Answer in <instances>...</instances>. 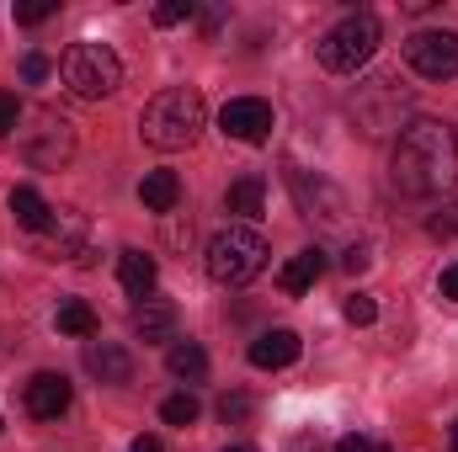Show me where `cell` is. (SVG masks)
<instances>
[{"label": "cell", "mask_w": 458, "mask_h": 452, "mask_svg": "<svg viewBox=\"0 0 458 452\" xmlns=\"http://www.w3.org/2000/svg\"><path fill=\"white\" fill-rule=\"evenodd\" d=\"M394 187L411 197H454L458 192V133L443 117H416L394 138Z\"/></svg>", "instance_id": "1"}, {"label": "cell", "mask_w": 458, "mask_h": 452, "mask_svg": "<svg viewBox=\"0 0 458 452\" xmlns=\"http://www.w3.org/2000/svg\"><path fill=\"white\" fill-rule=\"evenodd\" d=\"M203 122H208L203 96H198L192 86H171V91H160V96L144 102L139 133H144L149 149H187V144L203 133Z\"/></svg>", "instance_id": "2"}, {"label": "cell", "mask_w": 458, "mask_h": 452, "mask_svg": "<svg viewBox=\"0 0 458 452\" xmlns=\"http://www.w3.org/2000/svg\"><path fill=\"white\" fill-rule=\"evenodd\" d=\"M378 38H384L378 16H373V11H352V16H342V21L315 43V59H320L331 75H357V70L378 54Z\"/></svg>", "instance_id": "3"}, {"label": "cell", "mask_w": 458, "mask_h": 452, "mask_svg": "<svg viewBox=\"0 0 458 452\" xmlns=\"http://www.w3.org/2000/svg\"><path fill=\"white\" fill-rule=\"evenodd\" d=\"M267 266V239L250 224H229L208 239V277L219 288H245L250 277H261Z\"/></svg>", "instance_id": "4"}, {"label": "cell", "mask_w": 458, "mask_h": 452, "mask_svg": "<svg viewBox=\"0 0 458 452\" xmlns=\"http://www.w3.org/2000/svg\"><path fill=\"white\" fill-rule=\"evenodd\" d=\"M59 75L81 102H102L123 86V59L107 43H70L64 59H59Z\"/></svg>", "instance_id": "5"}, {"label": "cell", "mask_w": 458, "mask_h": 452, "mask_svg": "<svg viewBox=\"0 0 458 452\" xmlns=\"http://www.w3.org/2000/svg\"><path fill=\"white\" fill-rule=\"evenodd\" d=\"M75 155V128L59 113H38L32 128H21V160L32 171H64Z\"/></svg>", "instance_id": "6"}, {"label": "cell", "mask_w": 458, "mask_h": 452, "mask_svg": "<svg viewBox=\"0 0 458 452\" xmlns=\"http://www.w3.org/2000/svg\"><path fill=\"white\" fill-rule=\"evenodd\" d=\"M405 86L394 80V75H378V80H368V86H357V96H352V117H357V128L368 133V138H378V133H389L394 128V117L405 113Z\"/></svg>", "instance_id": "7"}, {"label": "cell", "mask_w": 458, "mask_h": 452, "mask_svg": "<svg viewBox=\"0 0 458 452\" xmlns=\"http://www.w3.org/2000/svg\"><path fill=\"white\" fill-rule=\"evenodd\" d=\"M405 64L421 80H454L458 75V32L448 27H421L405 38Z\"/></svg>", "instance_id": "8"}, {"label": "cell", "mask_w": 458, "mask_h": 452, "mask_svg": "<svg viewBox=\"0 0 458 452\" xmlns=\"http://www.w3.org/2000/svg\"><path fill=\"white\" fill-rule=\"evenodd\" d=\"M43 255H48V261L91 266V261H97V250H91L86 213H75V208H54V219H48V229H43Z\"/></svg>", "instance_id": "9"}, {"label": "cell", "mask_w": 458, "mask_h": 452, "mask_svg": "<svg viewBox=\"0 0 458 452\" xmlns=\"http://www.w3.org/2000/svg\"><path fill=\"white\" fill-rule=\"evenodd\" d=\"M272 102H261V96H234L225 102V113H219V128H225L234 144H267L272 138Z\"/></svg>", "instance_id": "10"}, {"label": "cell", "mask_w": 458, "mask_h": 452, "mask_svg": "<svg viewBox=\"0 0 458 452\" xmlns=\"http://www.w3.org/2000/svg\"><path fill=\"white\" fill-rule=\"evenodd\" d=\"M21 399H27V415H32V421H59V415L70 410L75 389H70V378H64V372H32Z\"/></svg>", "instance_id": "11"}, {"label": "cell", "mask_w": 458, "mask_h": 452, "mask_svg": "<svg viewBox=\"0 0 458 452\" xmlns=\"http://www.w3.org/2000/svg\"><path fill=\"white\" fill-rule=\"evenodd\" d=\"M81 362H86V372L102 378V383H128V378H133V356H128L117 340H86Z\"/></svg>", "instance_id": "12"}, {"label": "cell", "mask_w": 458, "mask_h": 452, "mask_svg": "<svg viewBox=\"0 0 458 452\" xmlns=\"http://www.w3.org/2000/svg\"><path fill=\"white\" fill-rule=\"evenodd\" d=\"M293 362H299V336L293 331H261L250 340V367L277 372V367H293Z\"/></svg>", "instance_id": "13"}, {"label": "cell", "mask_w": 458, "mask_h": 452, "mask_svg": "<svg viewBox=\"0 0 458 452\" xmlns=\"http://www.w3.org/2000/svg\"><path fill=\"white\" fill-rule=\"evenodd\" d=\"M133 336L139 340H176V304L149 293V298L133 309Z\"/></svg>", "instance_id": "14"}, {"label": "cell", "mask_w": 458, "mask_h": 452, "mask_svg": "<svg viewBox=\"0 0 458 452\" xmlns=\"http://www.w3.org/2000/svg\"><path fill=\"white\" fill-rule=\"evenodd\" d=\"M326 266H331V261H326V250H320V245H310V250H299V255L277 272V288L299 298V293H310V288L320 282V272H326Z\"/></svg>", "instance_id": "15"}, {"label": "cell", "mask_w": 458, "mask_h": 452, "mask_svg": "<svg viewBox=\"0 0 458 452\" xmlns=\"http://www.w3.org/2000/svg\"><path fill=\"white\" fill-rule=\"evenodd\" d=\"M139 203L149 208V213H176V203H182V176L176 171H149L144 181H139Z\"/></svg>", "instance_id": "16"}, {"label": "cell", "mask_w": 458, "mask_h": 452, "mask_svg": "<svg viewBox=\"0 0 458 452\" xmlns=\"http://www.w3.org/2000/svg\"><path fill=\"white\" fill-rule=\"evenodd\" d=\"M155 277H160L155 255H144V250H123V255H117V282H123L133 298H149V293H155Z\"/></svg>", "instance_id": "17"}, {"label": "cell", "mask_w": 458, "mask_h": 452, "mask_svg": "<svg viewBox=\"0 0 458 452\" xmlns=\"http://www.w3.org/2000/svg\"><path fill=\"white\" fill-rule=\"evenodd\" d=\"M261 208H267V181H261V176H240V181H229L225 213H234V219H256Z\"/></svg>", "instance_id": "18"}, {"label": "cell", "mask_w": 458, "mask_h": 452, "mask_svg": "<svg viewBox=\"0 0 458 452\" xmlns=\"http://www.w3.org/2000/svg\"><path fill=\"white\" fill-rule=\"evenodd\" d=\"M11 213H16V224L32 229V234H43L48 219H54V208H48V197H43L38 187H16V192H11Z\"/></svg>", "instance_id": "19"}, {"label": "cell", "mask_w": 458, "mask_h": 452, "mask_svg": "<svg viewBox=\"0 0 458 452\" xmlns=\"http://www.w3.org/2000/svg\"><path fill=\"white\" fill-rule=\"evenodd\" d=\"M165 367H171L176 378H187V383H203V378H208V351H203L198 340H171Z\"/></svg>", "instance_id": "20"}, {"label": "cell", "mask_w": 458, "mask_h": 452, "mask_svg": "<svg viewBox=\"0 0 458 452\" xmlns=\"http://www.w3.org/2000/svg\"><path fill=\"white\" fill-rule=\"evenodd\" d=\"M54 325H59L64 336H81V340L97 336V314H91V304H86V298H64V304H59V314H54Z\"/></svg>", "instance_id": "21"}, {"label": "cell", "mask_w": 458, "mask_h": 452, "mask_svg": "<svg viewBox=\"0 0 458 452\" xmlns=\"http://www.w3.org/2000/svg\"><path fill=\"white\" fill-rule=\"evenodd\" d=\"M198 415H203V410H198L192 394H171V399L160 405V421H165V426H192Z\"/></svg>", "instance_id": "22"}, {"label": "cell", "mask_w": 458, "mask_h": 452, "mask_svg": "<svg viewBox=\"0 0 458 452\" xmlns=\"http://www.w3.org/2000/svg\"><path fill=\"white\" fill-rule=\"evenodd\" d=\"M250 410H256V405H250V394H240V389L219 399V421H225V426H245V421H250Z\"/></svg>", "instance_id": "23"}, {"label": "cell", "mask_w": 458, "mask_h": 452, "mask_svg": "<svg viewBox=\"0 0 458 452\" xmlns=\"http://www.w3.org/2000/svg\"><path fill=\"white\" fill-rule=\"evenodd\" d=\"M342 314H346V325H373V320H378V304H373L368 293H346Z\"/></svg>", "instance_id": "24"}, {"label": "cell", "mask_w": 458, "mask_h": 452, "mask_svg": "<svg viewBox=\"0 0 458 452\" xmlns=\"http://www.w3.org/2000/svg\"><path fill=\"white\" fill-rule=\"evenodd\" d=\"M192 0H165V5H155V27H176V21H192Z\"/></svg>", "instance_id": "25"}, {"label": "cell", "mask_w": 458, "mask_h": 452, "mask_svg": "<svg viewBox=\"0 0 458 452\" xmlns=\"http://www.w3.org/2000/svg\"><path fill=\"white\" fill-rule=\"evenodd\" d=\"M59 11V0H32V5H16V21L21 27H38V21H48Z\"/></svg>", "instance_id": "26"}, {"label": "cell", "mask_w": 458, "mask_h": 452, "mask_svg": "<svg viewBox=\"0 0 458 452\" xmlns=\"http://www.w3.org/2000/svg\"><path fill=\"white\" fill-rule=\"evenodd\" d=\"M16 122H21L16 96H11V91H0V138H11V133H16Z\"/></svg>", "instance_id": "27"}, {"label": "cell", "mask_w": 458, "mask_h": 452, "mask_svg": "<svg viewBox=\"0 0 458 452\" xmlns=\"http://www.w3.org/2000/svg\"><path fill=\"white\" fill-rule=\"evenodd\" d=\"M21 80H27V86L48 80V59H43V54H27V59H21Z\"/></svg>", "instance_id": "28"}, {"label": "cell", "mask_w": 458, "mask_h": 452, "mask_svg": "<svg viewBox=\"0 0 458 452\" xmlns=\"http://www.w3.org/2000/svg\"><path fill=\"white\" fill-rule=\"evenodd\" d=\"M437 298H443V304H458V261L437 277Z\"/></svg>", "instance_id": "29"}, {"label": "cell", "mask_w": 458, "mask_h": 452, "mask_svg": "<svg viewBox=\"0 0 458 452\" xmlns=\"http://www.w3.org/2000/svg\"><path fill=\"white\" fill-rule=\"evenodd\" d=\"M368 261H373V255H368L362 245H352V250L342 255V266H346V272H368Z\"/></svg>", "instance_id": "30"}, {"label": "cell", "mask_w": 458, "mask_h": 452, "mask_svg": "<svg viewBox=\"0 0 458 452\" xmlns=\"http://www.w3.org/2000/svg\"><path fill=\"white\" fill-rule=\"evenodd\" d=\"M432 234H443V239H454L458 234V219L448 213V219H432Z\"/></svg>", "instance_id": "31"}, {"label": "cell", "mask_w": 458, "mask_h": 452, "mask_svg": "<svg viewBox=\"0 0 458 452\" xmlns=\"http://www.w3.org/2000/svg\"><path fill=\"white\" fill-rule=\"evenodd\" d=\"M288 452H320V442H315L310 431H299V437H293V448H288Z\"/></svg>", "instance_id": "32"}, {"label": "cell", "mask_w": 458, "mask_h": 452, "mask_svg": "<svg viewBox=\"0 0 458 452\" xmlns=\"http://www.w3.org/2000/svg\"><path fill=\"white\" fill-rule=\"evenodd\" d=\"M128 452H160V437H133Z\"/></svg>", "instance_id": "33"}, {"label": "cell", "mask_w": 458, "mask_h": 452, "mask_svg": "<svg viewBox=\"0 0 458 452\" xmlns=\"http://www.w3.org/2000/svg\"><path fill=\"white\" fill-rule=\"evenodd\" d=\"M336 452H368V442H362V437H342V442H336Z\"/></svg>", "instance_id": "34"}, {"label": "cell", "mask_w": 458, "mask_h": 452, "mask_svg": "<svg viewBox=\"0 0 458 452\" xmlns=\"http://www.w3.org/2000/svg\"><path fill=\"white\" fill-rule=\"evenodd\" d=\"M454 452H458V421H454Z\"/></svg>", "instance_id": "35"}, {"label": "cell", "mask_w": 458, "mask_h": 452, "mask_svg": "<svg viewBox=\"0 0 458 452\" xmlns=\"http://www.w3.org/2000/svg\"><path fill=\"white\" fill-rule=\"evenodd\" d=\"M225 452H250V448H225Z\"/></svg>", "instance_id": "36"}, {"label": "cell", "mask_w": 458, "mask_h": 452, "mask_svg": "<svg viewBox=\"0 0 458 452\" xmlns=\"http://www.w3.org/2000/svg\"><path fill=\"white\" fill-rule=\"evenodd\" d=\"M368 452H389V448H368Z\"/></svg>", "instance_id": "37"}]
</instances>
